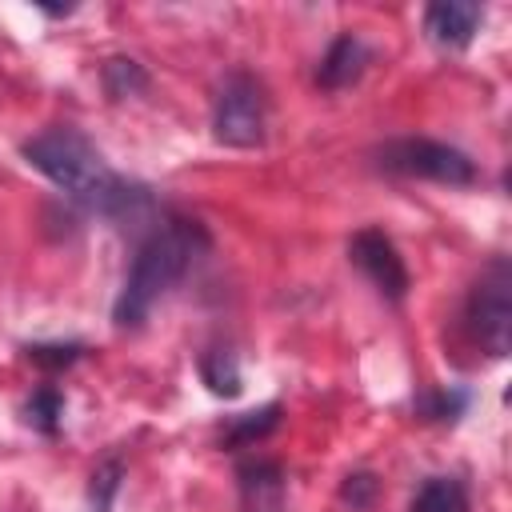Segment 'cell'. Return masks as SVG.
<instances>
[{
	"label": "cell",
	"mask_w": 512,
	"mask_h": 512,
	"mask_svg": "<svg viewBox=\"0 0 512 512\" xmlns=\"http://www.w3.org/2000/svg\"><path fill=\"white\" fill-rule=\"evenodd\" d=\"M80 344H28V360L40 368H68L80 360Z\"/></svg>",
	"instance_id": "cell-15"
},
{
	"label": "cell",
	"mask_w": 512,
	"mask_h": 512,
	"mask_svg": "<svg viewBox=\"0 0 512 512\" xmlns=\"http://www.w3.org/2000/svg\"><path fill=\"white\" fill-rule=\"evenodd\" d=\"M204 248H208V236H204V228L196 220H168L164 228H156L140 244L136 260H132V272H128V280H124V288L116 296V308H112L116 324L120 328H136L152 312V304L172 284L184 280V272L196 264V256Z\"/></svg>",
	"instance_id": "cell-2"
},
{
	"label": "cell",
	"mask_w": 512,
	"mask_h": 512,
	"mask_svg": "<svg viewBox=\"0 0 512 512\" xmlns=\"http://www.w3.org/2000/svg\"><path fill=\"white\" fill-rule=\"evenodd\" d=\"M368 60H372L368 44H364L356 32H344V36H336V40L328 44V52H324V60H320V68H316V84L328 88V92L348 88V84H356V80L364 76Z\"/></svg>",
	"instance_id": "cell-9"
},
{
	"label": "cell",
	"mask_w": 512,
	"mask_h": 512,
	"mask_svg": "<svg viewBox=\"0 0 512 512\" xmlns=\"http://www.w3.org/2000/svg\"><path fill=\"white\" fill-rule=\"evenodd\" d=\"M372 492H376V480H372L368 472H356V476L344 480V492H340V496H344L352 508H364V504L372 500Z\"/></svg>",
	"instance_id": "cell-18"
},
{
	"label": "cell",
	"mask_w": 512,
	"mask_h": 512,
	"mask_svg": "<svg viewBox=\"0 0 512 512\" xmlns=\"http://www.w3.org/2000/svg\"><path fill=\"white\" fill-rule=\"evenodd\" d=\"M376 164L384 172H396V176L436 180V184H452V188H464L476 180V164L468 160V152L440 144V140H424V136H404V140L380 144Z\"/></svg>",
	"instance_id": "cell-3"
},
{
	"label": "cell",
	"mask_w": 512,
	"mask_h": 512,
	"mask_svg": "<svg viewBox=\"0 0 512 512\" xmlns=\"http://www.w3.org/2000/svg\"><path fill=\"white\" fill-rule=\"evenodd\" d=\"M104 84H108V92L120 100V96H132V92H140L144 84H148V76L140 72V64L136 60H108V68H104Z\"/></svg>",
	"instance_id": "cell-13"
},
{
	"label": "cell",
	"mask_w": 512,
	"mask_h": 512,
	"mask_svg": "<svg viewBox=\"0 0 512 512\" xmlns=\"http://www.w3.org/2000/svg\"><path fill=\"white\" fill-rule=\"evenodd\" d=\"M24 156L60 192H68V200H76L84 212L120 220V216H136V212L148 208V192L120 180L104 164L96 144L84 132L68 128V124H56V128H44L40 136H32L24 144Z\"/></svg>",
	"instance_id": "cell-1"
},
{
	"label": "cell",
	"mask_w": 512,
	"mask_h": 512,
	"mask_svg": "<svg viewBox=\"0 0 512 512\" xmlns=\"http://www.w3.org/2000/svg\"><path fill=\"white\" fill-rule=\"evenodd\" d=\"M276 424H280V404H264V408H256V412H244V416L232 420L228 444H256V440H264Z\"/></svg>",
	"instance_id": "cell-11"
},
{
	"label": "cell",
	"mask_w": 512,
	"mask_h": 512,
	"mask_svg": "<svg viewBox=\"0 0 512 512\" xmlns=\"http://www.w3.org/2000/svg\"><path fill=\"white\" fill-rule=\"evenodd\" d=\"M264 124H268V104L260 84L244 72L228 76L212 108V136L232 148H256L264 140Z\"/></svg>",
	"instance_id": "cell-5"
},
{
	"label": "cell",
	"mask_w": 512,
	"mask_h": 512,
	"mask_svg": "<svg viewBox=\"0 0 512 512\" xmlns=\"http://www.w3.org/2000/svg\"><path fill=\"white\" fill-rule=\"evenodd\" d=\"M412 512H468L464 484L456 476H432L412 500Z\"/></svg>",
	"instance_id": "cell-10"
},
{
	"label": "cell",
	"mask_w": 512,
	"mask_h": 512,
	"mask_svg": "<svg viewBox=\"0 0 512 512\" xmlns=\"http://www.w3.org/2000/svg\"><path fill=\"white\" fill-rule=\"evenodd\" d=\"M24 412H28V424H36L40 432H48V436H52V432H56V424H60V416H64V400H60L52 388H40V392L28 400V408H24Z\"/></svg>",
	"instance_id": "cell-14"
},
{
	"label": "cell",
	"mask_w": 512,
	"mask_h": 512,
	"mask_svg": "<svg viewBox=\"0 0 512 512\" xmlns=\"http://www.w3.org/2000/svg\"><path fill=\"white\" fill-rule=\"evenodd\" d=\"M484 20V8L472 0H440L424 12V32L440 44V48H468L476 28Z\"/></svg>",
	"instance_id": "cell-7"
},
{
	"label": "cell",
	"mask_w": 512,
	"mask_h": 512,
	"mask_svg": "<svg viewBox=\"0 0 512 512\" xmlns=\"http://www.w3.org/2000/svg\"><path fill=\"white\" fill-rule=\"evenodd\" d=\"M348 256H352V264L380 288V296L404 300V292H408V268H404L396 244H392L380 228H360V232L348 240Z\"/></svg>",
	"instance_id": "cell-6"
},
{
	"label": "cell",
	"mask_w": 512,
	"mask_h": 512,
	"mask_svg": "<svg viewBox=\"0 0 512 512\" xmlns=\"http://www.w3.org/2000/svg\"><path fill=\"white\" fill-rule=\"evenodd\" d=\"M460 408H464V392H436L420 404V412L432 416V420H452Z\"/></svg>",
	"instance_id": "cell-17"
},
{
	"label": "cell",
	"mask_w": 512,
	"mask_h": 512,
	"mask_svg": "<svg viewBox=\"0 0 512 512\" xmlns=\"http://www.w3.org/2000/svg\"><path fill=\"white\" fill-rule=\"evenodd\" d=\"M468 328L488 356H504L512 344V268L508 260H492L472 296H468Z\"/></svg>",
	"instance_id": "cell-4"
},
{
	"label": "cell",
	"mask_w": 512,
	"mask_h": 512,
	"mask_svg": "<svg viewBox=\"0 0 512 512\" xmlns=\"http://www.w3.org/2000/svg\"><path fill=\"white\" fill-rule=\"evenodd\" d=\"M236 480H240V508L244 512H280L284 508L288 480H284L280 464H272V460H244Z\"/></svg>",
	"instance_id": "cell-8"
},
{
	"label": "cell",
	"mask_w": 512,
	"mask_h": 512,
	"mask_svg": "<svg viewBox=\"0 0 512 512\" xmlns=\"http://www.w3.org/2000/svg\"><path fill=\"white\" fill-rule=\"evenodd\" d=\"M200 376L216 396H236L240 392V368H236V360L228 352H208L200 360Z\"/></svg>",
	"instance_id": "cell-12"
},
{
	"label": "cell",
	"mask_w": 512,
	"mask_h": 512,
	"mask_svg": "<svg viewBox=\"0 0 512 512\" xmlns=\"http://www.w3.org/2000/svg\"><path fill=\"white\" fill-rule=\"evenodd\" d=\"M120 460H108V464H100L96 472H92V504H96V512H108V504H112V492L120 488Z\"/></svg>",
	"instance_id": "cell-16"
}]
</instances>
